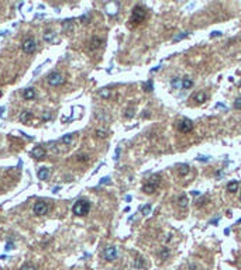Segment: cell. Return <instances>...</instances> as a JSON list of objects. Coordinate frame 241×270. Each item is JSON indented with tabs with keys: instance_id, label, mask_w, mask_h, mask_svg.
Wrapping results in <instances>:
<instances>
[{
	"instance_id": "6da1fadb",
	"label": "cell",
	"mask_w": 241,
	"mask_h": 270,
	"mask_svg": "<svg viewBox=\"0 0 241 270\" xmlns=\"http://www.w3.org/2000/svg\"><path fill=\"white\" fill-rule=\"evenodd\" d=\"M147 18V10H145L142 6H136V7L133 8V11H131V17L130 20H128V25H130L131 28L137 27V25H140L141 22H144V20Z\"/></svg>"
},
{
	"instance_id": "7a4b0ae2",
	"label": "cell",
	"mask_w": 241,
	"mask_h": 270,
	"mask_svg": "<svg viewBox=\"0 0 241 270\" xmlns=\"http://www.w3.org/2000/svg\"><path fill=\"white\" fill-rule=\"evenodd\" d=\"M159 184H161V176L158 173L156 174H152L150 179H147V182L144 183L142 186V191L145 194H154L156 190H158Z\"/></svg>"
},
{
	"instance_id": "3957f363",
	"label": "cell",
	"mask_w": 241,
	"mask_h": 270,
	"mask_svg": "<svg viewBox=\"0 0 241 270\" xmlns=\"http://www.w3.org/2000/svg\"><path fill=\"white\" fill-rule=\"evenodd\" d=\"M89 210H90V202L86 201V200H79V201H76L74 204V207H72L74 214L78 217H85L86 214L89 212Z\"/></svg>"
},
{
	"instance_id": "277c9868",
	"label": "cell",
	"mask_w": 241,
	"mask_h": 270,
	"mask_svg": "<svg viewBox=\"0 0 241 270\" xmlns=\"http://www.w3.org/2000/svg\"><path fill=\"white\" fill-rule=\"evenodd\" d=\"M47 82H48L49 86H59V84H62L64 82H65V79H64L62 73L52 72V73H49V75L47 76Z\"/></svg>"
},
{
	"instance_id": "5b68a950",
	"label": "cell",
	"mask_w": 241,
	"mask_h": 270,
	"mask_svg": "<svg viewBox=\"0 0 241 270\" xmlns=\"http://www.w3.org/2000/svg\"><path fill=\"white\" fill-rule=\"evenodd\" d=\"M193 122L190 120H187V118H185V120H181L178 122V129L182 132V134H187V132H190L193 129Z\"/></svg>"
},
{
	"instance_id": "8992f818",
	"label": "cell",
	"mask_w": 241,
	"mask_h": 270,
	"mask_svg": "<svg viewBox=\"0 0 241 270\" xmlns=\"http://www.w3.org/2000/svg\"><path fill=\"white\" fill-rule=\"evenodd\" d=\"M103 256L107 262H113L117 259V249L116 246H107L105 250H103Z\"/></svg>"
},
{
	"instance_id": "52a82bcc",
	"label": "cell",
	"mask_w": 241,
	"mask_h": 270,
	"mask_svg": "<svg viewBox=\"0 0 241 270\" xmlns=\"http://www.w3.org/2000/svg\"><path fill=\"white\" fill-rule=\"evenodd\" d=\"M21 48L26 53H33L35 51V41L33 38H26L21 44Z\"/></svg>"
},
{
	"instance_id": "ba28073f",
	"label": "cell",
	"mask_w": 241,
	"mask_h": 270,
	"mask_svg": "<svg viewBox=\"0 0 241 270\" xmlns=\"http://www.w3.org/2000/svg\"><path fill=\"white\" fill-rule=\"evenodd\" d=\"M48 211H49V207H48L47 202H44V201L35 202V205H34V214L35 215H44V214H47Z\"/></svg>"
},
{
	"instance_id": "9c48e42d",
	"label": "cell",
	"mask_w": 241,
	"mask_h": 270,
	"mask_svg": "<svg viewBox=\"0 0 241 270\" xmlns=\"http://www.w3.org/2000/svg\"><path fill=\"white\" fill-rule=\"evenodd\" d=\"M45 155H47L45 149L41 148V146H35V148L31 151V156H33V158H35L37 160L44 159V158H45Z\"/></svg>"
},
{
	"instance_id": "30bf717a",
	"label": "cell",
	"mask_w": 241,
	"mask_h": 270,
	"mask_svg": "<svg viewBox=\"0 0 241 270\" xmlns=\"http://www.w3.org/2000/svg\"><path fill=\"white\" fill-rule=\"evenodd\" d=\"M192 100H195L197 104H203L204 101L207 100V93L203 92V90H200V92H196L195 94L192 96Z\"/></svg>"
},
{
	"instance_id": "8fae6325",
	"label": "cell",
	"mask_w": 241,
	"mask_h": 270,
	"mask_svg": "<svg viewBox=\"0 0 241 270\" xmlns=\"http://www.w3.org/2000/svg\"><path fill=\"white\" fill-rule=\"evenodd\" d=\"M176 170H178V174L179 176H186L187 173H189V165H186V163H181V165L176 166Z\"/></svg>"
},
{
	"instance_id": "7c38bea8",
	"label": "cell",
	"mask_w": 241,
	"mask_h": 270,
	"mask_svg": "<svg viewBox=\"0 0 241 270\" xmlns=\"http://www.w3.org/2000/svg\"><path fill=\"white\" fill-rule=\"evenodd\" d=\"M238 187H240V183H238L237 180H231V182L227 184V191H230V193H237Z\"/></svg>"
},
{
	"instance_id": "4fadbf2b",
	"label": "cell",
	"mask_w": 241,
	"mask_h": 270,
	"mask_svg": "<svg viewBox=\"0 0 241 270\" xmlns=\"http://www.w3.org/2000/svg\"><path fill=\"white\" fill-rule=\"evenodd\" d=\"M37 176H38V179L40 180H47L49 177V169L48 168H41L40 170H38Z\"/></svg>"
},
{
	"instance_id": "5bb4252c",
	"label": "cell",
	"mask_w": 241,
	"mask_h": 270,
	"mask_svg": "<svg viewBox=\"0 0 241 270\" xmlns=\"http://www.w3.org/2000/svg\"><path fill=\"white\" fill-rule=\"evenodd\" d=\"M23 97L26 98V100H33V98L35 97V90L33 89V87H28V89H26L23 92Z\"/></svg>"
},
{
	"instance_id": "9a60e30c",
	"label": "cell",
	"mask_w": 241,
	"mask_h": 270,
	"mask_svg": "<svg viewBox=\"0 0 241 270\" xmlns=\"http://www.w3.org/2000/svg\"><path fill=\"white\" fill-rule=\"evenodd\" d=\"M44 41L48 42V44L55 42V32L54 31H47V32L44 34Z\"/></svg>"
},
{
	"instance_id": "2e32d148",
	"label": "cell",
	"mask_w": 241,
	"mask_h": 270,
	"mask_svg": "<svg viewBox=\"0 0 241 270\" xmlns=\"http://www.w3.org/2000/svg\"><path fill=\"white\" fill-rule=\"evenodd\" d=\"M187 202H189V198H187L186 194H182V196H179V198H178V205H179V207H181V208H186Z\"/></svg>"
},
{
	"instance_id": "e0dca14e",
	"label": "cell",
	"mask_w": 241,
	"mask_h": 270,
	"mask_svg": "<svg viewBox=\"0 0 241 270\" xmlns=\"http://www.w3.org/2000/svg\"><path fill=\"white\" fill-rule=\"evenodd\" d=\"M31 118H33V112H30V111H24V112H21V115H20V121L23 124H27Z\"/></svg>"
},
{
	"instance_id": "ac0fdd59",
	"label": "cell",
	"mask_w": 241,
	"mask_h": 270,
	"mask_svg": "<svg viewBox=\"0 0 241 270\" xmlns=\"http://www.w3.org/2000/svg\"><path fill=\"white\" fill-rule=\"evenodd\" d=\"M103 44V41L99 38V37H95V38H92V42H90V48L92 49H97V48H100Z\"/></svg>"
},
{
	"instance_id": "d6986e66",
	"label": "cell",
	"mask_w": 241,
	"mask_h": 270,
	"mask_svg": "<svg viewBox=\"0 0 241 270\" xmlns=\"http://www.w3.org/2000/svg\"><path fill=\"white\" fill-rule=\"evenodd\" d=\"M193 86V80L192 79H189V78H183L182 79V89H190V87Z\"/></svg>"
},
{
	"instance_id": "ffe728a7",
	"label": "cell",
	"mask_w": 241,
	"mask_h": 270,
	"mask_svg": "<svg viewBox=\"0 0 241 270\" xmlns=\"http://www.w3.org/2000/svg\"><path fill=\"white\" fill-rule=\"evenodd\" d=\"M74 135L75 134H66V135H64V137L61 138V141H62L64 143H66V145H71L72 141H74Z\"/></svg>"
},
{
	"instance_id": "44dd1931",
	"label": "cell",
	"mask_w": 241,
	"mask_h": 270,
	"mask_svg": "<svg viewBox=\"0 0 241 270\" xmlns=\"http://www.w3.org/2000/svg\"><path fill=\"white\" fill-rule=\"evenodd\" d=\"M152 89H154V83H152V80H148V82H145V83H142V90L144 92H152Z\"/></svg>"
},
{
	"instance_id": "7402d4cb",
	"label": "cell",
	"mask_w": 241,
	"mask_h": 270,
	"mask_svg": "<svg viewBox=\"0 0 241 270\" xmlns=\"http://www.w3.org/2000/svg\"><path fill=\"white\" fill-rule=\"evenodd\" d=\"M136 267H137V269H140V270L145 269L144 259H142V258H137V259H136Z\"/></svg>"
},
{
	"instance_id": "603a6c76",
	"label": "cell",
	"mask_w": 241,
	"mask_h": 270,
	"mask_svg": "<svg viewBox=\"0 0 241 270\" xmlns=\"http://www.w3.org/2000/svg\"><path fill=\"white\" fill-rule=\"evenodd\" d=\"M99 96H100V97H103V98H109V97H110V90H109V89L99 90Z\"/></svg>"
},
{
	"instance_id": "cb8c5ba5",
	"label": "cell",
	"mask_w": 241,
	"mask_h": 270,
	"mask_svg": "<svg viewBox=\"0 0 241 270\" xmlns=\"http://www.w3.org/2000/svg\"><path fill=\"white\" fill-rule=\"evenodd\" d=\"M151 208H152V207H151V204H145V205H142V207H141V212L144 214V215H148V214L151 212Z\"/></svg>"
},
{
	"instance_id": "d4e9b609",
	"label": "cell",
	"mask_w": 241,
	"mask_h": 270,
	"mask_svg": "<svg viewBox=\"0 0 241 270\" xmlns=\"http://www.w3.org/2000/svg\"><path fill=\"white\" fill-rule=\"evenodd\" d=\"M171 84H172V87H175V89H178V87H182V80L178 78H175L172 82H171Z\"/></svg>"
},
{
	"instance_id": "484cf974",
	"label": "cell",
	"mask_w": 241,
	"mask_h": 270,
	"mask_svg": "<svg viewBox=\"0 0 241 270\" xmlns=\"http://www.w3.org/2000/svg\"><path fill=\"white\" fill-rule=\"evenodd\" d=\"M187 35H189V32H181V34H179V35H176L175 38H173V42H178V41H181V39L186 38Z\"/></svg>"
},
{
	"instance_id": "4316f807",
	"label": "cell",
	"mask_w": 241,
	"mask_h": 270,
	"mask_svg": "<svg viewBox=\"0 0 241 270\" xmlns=\"http://www.w3.org/2000/svg\"><path fill=\"white\" fill-rule=\"evenodd\" d=\"M96 135L99 138H106V137H107V131H106V129H103V128H100V129H97V131H96Z\"/></svg>"
},
{
	"instance_id": "83f0119b",
	"label": "cell",
	"mask_w": 241,
	"mask_h": 270,
	"mask_svg": "<svg viewBox=\"0 0 241 270\" xmlns=\"http://www.w3.org/2000/svg\"><path fill=\"white\" fill-rule=\"evenodd\" d=\"M159 256H161L162 259H168V256H169V250H168V248H162Z\"/></svg>"
},
{
	"instance_id": "f1b7e54d",
	"label": "cell",
	"mask_w": 241,
	"mask_h": 270,
	"mask_svg": "<svg viewBox=\"0 0 241 270\" xmlns=\"http://www.w3.org/2000/svg\"><path fill=\"white\" fill-rule=\"evenodd\" d=\"M126 117H127V118H133L134 117V108H127V110H126Z\"/></svg>"
},
{
	"instance_id": "f546056e",
	"label": "cell",
	"mask_w": 241,
	"mask_h": 270,
	"mask_svg": "<svg viewBox=\"0 0 241 270\" xmlns=\"http://www.w3.org/2000/svg\"><path fill=\"white\" fill-rule=\"evenodd\" d=\"M21 270H37V269H35V266H33V264H28V263H27V264H24V266L21 267Z\"/></svg>"
},
{
	"instance_id": "4dcf8cb0",
	"label": "cell",
	"mask_w": 241,
	"mask_h": 270,
	"mask_svg": "<svg viewBox=\"0 0 241 270\" xmlns=\"http://www.w3.org/2000/svg\"><path fill=\"white\" fill-rule=\"evenodd\" d=\"M76 159L79 160V162H86V160L89 159L88 155H79V156H76Z\"/></svg>"
},
{
	"instance_id": "1f68e13d",
	"label": "cell",
	"mask_w": 241,
	"mask_h": 270,
	"mask_svg": "<svg viewBox=\"0 0 241 270\" xmlns=\"http://www.w3.org/2000/svg\"><path fill=\"white\" fill-rule=\"evenodd\" d=\"M234 108L235 110H241V98H237L234 101Z\"/></svg>"
},
{
	"instance_id": "d6a6232c",
	"label": "cell",
	"mask_w": 241,
	"mask_h": 270,
	"mask_svg": "<svg viewBox=\"0 0 241 270\" xmlns=\"http://www.w3.org/2000/svg\"><path fill=\"white\" fill-rule=\"evenodd\" d=\"M6 250H12V249H14V243L13 242H9V243L6 245V248H4Z\"/></svg>"
},
{
	"instance_id": "836d02e7",
	"label": "cell",
	"mask_w": 241,
	"mask_h": 270,
	"mask_svg": "<svg viewBox=\"0 0 241 270\" xmlns=\"http://www.w3.org/2000/svg\"><path fill=\"white\" fill-rule=\"evenodd\" d=\"M220 35H221L220 31H213V32L210 34V37H212V38H216V37H220Z\"/></svg>"
},
{
	"instance_id": "e575fe53",
	"label": "cell",
	"mask_w": 241,
	"mask_h": 270,
	"mask_svg": "<svg viewBox=\"0 0 241 270\" xmlns=\"http://www.w3.org/2000/svg\"><path fill=\"white\" fill-rule=\"evenodd\" d=\"M41 69H43V65H41V66H38V68H37V69H35V70H34V72H33V76H37V75H38V73H40V70H41Z\"/></svg>"
},
{
	"instance_id": "d590c367",
	"label": "cell",
	"mask_w": 241,
	"mask_h": 270,
	"mask_svg": "<svg viewBox=\"0 0 241 270\" xmlns=\"http://www.w3.org/2000/svg\"><path fill=\"white\" fill-rule=\"evenodd\" d=\"M105 183H110V179H109V177H103L102 182H100V184H105Z\"/></svg>"
},
{
	"instance_id": "8d00e7d4",
	"label": "cell",
	"mask_w": 241,
	"mask_h": 270,
	"mask_svg": "<svg viewBox=\"0 0 241 270\" xmlns=\"http://www.w3.org/2000/svg\"><path fill=\"white\" fill-rule=\"evenodd\" d=\"M197 160H200V162H207V160H209V158H206V156H199Z\"/></svg>"
},
{
	"instance_id": "74e56055",
	"label": "cell",
	"mask_w": 241,
	"mask_h": 270,
	"mask_svg": "<svg viewBox=\"0 0 241 270\" xmlns=\"http://www.w3.org/2000/svg\"><path fill=\"white\" fill-rule=\"evenodd\" d=\"M119 156H120V148H117L116 149V158H114V159L117 160V159H119Z\"/></svg>"
},
{
	"instance_id": "f35d334b",
	"label": "cell",
	"mask_w": 241,
	"mask_h": 270,
	"mask_svg": "<svg viewBox=\"0 0 241 270\" xmlns=\"http://www.w3.org/2000/svg\"><path fill=\"white\" fill-rule=\"evenodd\" d=\"M49 118H51V114H45V115H44V120H49Z\"/></svg>"
},
{
	"instance_id": "ab89813d",
	"label": "cell",
	"mask_w": 241,
	"mask_h": 270,
	"mask_svg": "<svg viewBox=\"0 0 241 270\" xmlns=\"http://www.w3.org/2000/svg\"><path fill=\"white\" fill-rule=\"evenodd\" d=\"M192 196H200V193L199 191H192Z\"/></svg>"
},
{
	"instance_id": "60d3db41",
	"label": "cell",
	"mask_w": 241,
	"mask_h": 270,
	"mask_svg": "<svg viewBox=\"0 0 241 270\" xmlns=\"http://www.w3.org/2000/svg\"><path fill=\"white\" fill-rule=\"evenodd\" d=\"M58 190H61V187H59V186H58V187H54V190H52V191H54V193H55V191H58Z\"/></svg>"
}]
</instances>
